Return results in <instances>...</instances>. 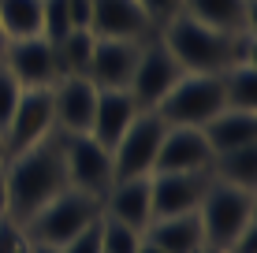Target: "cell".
I'll return each mask as SVG.
<instances>
[{"instance_id": "cell-29", "label": "cell", "mask_w": 257, "mask_h": 253, "mask_svg": "<svg viewBox=\"0 0 257 253\" xmlns=\"http://www.w3.org/2000/svg\"><path fill=\"white\" fill-rule=\"evenodd\" d=\"M138 8L149 15V23H153V26H164L172 15L183 12V0H138Z\"/></svg>"}, {"instance_id": "cell-36", "label": "cell", "mask_w": 257, "mask_h": 253, "mask_svg": "<svg viewBox=\"0 0 257 253\" xmlns=\"http://www.w3.org/2000/svg\"><path fill=\"white\" fill-rule=\"evenodd\" d=\"M8 160V149H4V134H0V164Z\"/></svg>"}, {"instance_id": "cell-16", "label": "cell", "mask_w": 257, "mask_h": 253, "mask_svg": "<svg viewBox=\"0 0 257 253\" xmlns=\"http://www.w3.org/2000/svg\"><path fill=\"white\" fill-rule=\"evenodd\" d=\"M101 212L108 220H119L135 231H146L153 220V205H149V175L142 179H116L101 197Z\"/></svg>"}, {"instance_id": "cell-19", "label": "cell", "mask_w": 257, "mask_h": 253, "mask_svg": "<svg viewBox=\"0 0 257 253\" xmlns=\"http://www.w3.org/2000/svg\"><path fill=\"white\" fill-rule=\"evenodd\" d=\"M209 149L224 153L238 149V145H253L257 142V112H238V108H220L216 116L201 127Z\"/></svg>"}, {"instance_id": "cell-1", "label": "cell", "mask_w": 257, "mask_h": 253, "mask_svg": "<svg viewBox=\"0 0 257 253\" xmlns=\"http://www.w3.org/2000/svg\"><path fill=\"white\" fill-rule=\"evenodd\" d=\"M8 168V220L23 227L38 208H45L56 194L67 190V168H64V149L60 134L52 130L45 142L30 145L23 153H12L4 160Z\"/></svg>"}, {"instance_id": "cell-13", "label": "cell", "mask_w": 257, "mask_h": 253, "mask_svg": "<svg viewBox=\"0 0 257 253\" xmlns=\"http://www.w3.org/2000/svg\"><path fill=\"white\" fill-rule=\"evenodd\" d=\"M138 49L142 41H127V38H97L86 78L97 90H127L131 75L138 64Z\"/></svg>"}, {"instance_id": "cell-12", "label": "cell", "mask_w": 257, "mask_h": 253, "mask_svg": "<svg viewBox=\"0 0 257 253\" xmlns=\"http://www.w3.org/2000/svg\"><path fill=\"white\" fill-rule=\"evenodd\" d=\"M97 86L86 75H60L52 82V116L56 134H90Z\"/></svg>"}, {"instance_id": "cell-5", "label": "cell", "mask_w": 257, "mask_h": 253, "mask_svg": "<svg viewBox=\"0 0 257 253\" xmlns=\"http://www.w3.org/2000/svg\"><path fill=\"white\" fill-rule=\"evenodd\" d=\"M220 108H224L220 75H183L153 112L168 127H205Z\"/></svg>"}, {"instance_id": "cell-8", "label": "cell", "mask_w": 257, "mask_h": 253, "mask_svg": "<svg viewBox=\"0 0 257 253\" xmlns=\"http://www.w3.org/2000/svg\"><path fill=\"white\" fill-rule=\"evenodd\" d=\"M56 130V116H52V86H34V90L19 93V104H15L12 119L4 127V149L8 156L23 153L30 145L45 142V138Z\"/></svg>"}, {"instance_id": "cell-28", "label": "cell", "mask_w": 257, "mask_h": 253, "mask_svg": "<svg viewBox=\"0 0 257 253\" xmlns=\"http://www.w3.org/2000/svg\"><path fill=\"white\" fill-rule=\"evenodd\" d=\"M60 249L64 253H101V216H97L90 227H82L75 238H67Z\"/></svg>"}, {"instance_id": "cell-22", "label": "cell", "mask_w": 257, "mask_h": 253, "mask_svg": "<svg viewBox=\"0 0 257 253\" xmlns=\"http://www.w3.org/2000/svg\"><path fill=\"white\" fill-rule=\"evenodd\" d=\"M224 86V108L257 112V64H227L220 71Z\"/></svg>"}, {"instance_id": "cell-2", "label": "cell", "mask_w": 257, "mask_h": 253, "mask_svg": "<svg viewBox=\"0 0 257 253\" xmlns=\"http://www.w3.org/2000/svg\"><path fill=\"white\" fill-rule=\"evenodd\" d=\"M161 41L187 75H220L231 64V34L212 30V26L190 19L187 12L172 15L161 26Z\"/></svg>"}, {"instance_id": "cell-10", "label": "cell", "mask_w": 257, "mask_h": 253, "mask_svg": "<svg viewBox=\"0 0 257 253\" xmlns=\"http://www.w3.org/2000/svg\"><path fill=\"white\" fill-rule=\"evenodd\" d=\"M4 67L15 75V82L23 90H34V86H52L60 78V64H56V45L38 38H15L8 41L4 49Z\"/></svg>"}, {"instance_id": "cell-7", "label": "cell", "mask_w": 257, "mask_h": 253, "mask_svg": "<svg viewBox=\"0 0 257 253\" xmlns=\"http://www.w3.org/2000/svg\"><path fill=\"white\" fill-rule=\"evenodd\" d=\"M187 75L179 67V60L164 49L161 38H146L138 49V64H135V75L127 82V93L135 97V104L142 112H153L157 104L164 101V93L172 90L179 78Z\"/></svg>"}, {"instance_id": "cell-26", "label": "cell", "mask_w": 257, "mask_h": 253, "mask_svg": "<svg viewBox=\"0 0 257 253\" xmlns=\"http://www.w3.org/2000/svg\"><path fill=\"white\" fill-rule=\"evenodd\" d=\"M71 30L67 19V0H41V38L56 45L60 38Z\"/></svg>"}, {"instance_id": "cell-23", "label": "cell", "mask_w": 257, "mask_h": 253, "mask_svg": "<svg viewBox=\"0 0 257 253\" xmlns=\"http://www.w3.org/2000/svg\"><path fill=\"white\" fill-rule=\"evenodd\" d=\"M93 45H97V34L86 30V26H75L67 30L64 38L56 41V64H60V75H86L90 67V56H93Z\"/></svg>"}, {"instance_id": "cell-33", "label": "cell", "mask_w": 257, "mask_h": 253, "mask_svg": "<svg viewBox=\"0 0 257 253\" xmlns=\"http://www.w3.org/2000/svg\"><path fill=\"white\" fill-rule=\"evenodd\" d=\"M26 246H30V253H64L60 246H49V242H30V238H26Z\"/></svg>"}, {"instance_id": "cell-17", "label": "cell", "mask_w": 257, "mask_h": 253, "mask_svg": "<svg viewBox=\"0 0 257 253\" xmlns=\"http://www.w3.org/2000/svg\"><path fill=\"white\" fill-rule=\"evenodd\" d=\"M138 112L142 108L135 104V97H131L127 90H97L93 119H90V138H93V142H101L104 149H112Z\"/></svg>"}, {"instance_id": "cell-9", "label": "cell", "mask_w": 257, "mask_h": 253, "mask_svg": "<svg viewBox=\"0 0 257 253\" xmlns=\"http://www.w3.org/2000/svg\"><path fill=\"white\" fill-rule=\"evenodd\" d=\"M60 149H64L67 186L104 197V190L112 186V153L90 134H60Z\"/></svg>"}, {"instance_id": "cell-34", "label": "cell", "mask_w": 257, "mask_h": 253, "mask_svg": "<svg viewBox=\"0 0 257 253\" xmlns=\"http://www.w3.org/2000/svg\"><path fill=\"white\" fill-rule=\"evenodd\" d=\"M135 253H164V249H157V246H153V242H146V238H142V246H138Z\"/></svg>"}, {"instance_id": "cell-21", "label": "cell", "mask_w": 257, "mask_h": 253, "mask_svg": "<svg viewBox=\"0 0 257 253\" xmlns=\"http://www.w3.org/2000/svg\"><path fill=\"white\" fill-rule=\"evenodd\" d=\"M209 175L220 179V182H231V186L253 190L257 186V142L253 145H238V149L212 153Z\"/></svg>"}, {"instance_id": "cell-3", "label": "cell", "mask_w": 257, "mask_h": 253, "mask_svg": "<svg viewBox=\"0 0 257 253\" xmlns=\"http://www.w3.org/2000/svg\"><path fill=\"white\" fill-rule=\"evenodd\" d=\"M198 220H201L205 246L224 253L235 234L253 223V190L231 186V182H220L209 175V186L198 205Z\"/></svg>"}, {"instance_id": "cell-11", "label": "cell", "mask_w": 257, "mask_h": 253, "mask_svg": "<svg viewBox=\"0 0 257 253\" xmlns=\"http://www.w3.org/2000/svg\"><path fill=\"white\" fill-rule=\"evenodd\" d=\"M209 186V171H153L149 175V205L157 216L194 212Z\"/></svg>"}, {"instance_id": "cell-24", "label": "cell", "mask_w": 257, "mask_h": 253, "mask_svg": "<svg viewBox=\"0 0 257 253\" xmlns=\"http://www.w3.org/2000/svg\"><path fill=\"white\" fill-rule=\"evenodd\" d=\"M0 30L8 41L41 34V0H0Z\"/></svg>"}, {"instance_id": "cell-6", "label": "cell", "mask_w": 257, "mask_h": 253, "mask_svg": "<svg viewBox=\"0 0 257 253\" xmlns=\"http://www.w3.org/2000/svg\"><path fill=\"white\" fill-rule=\"evenodd\" d=\"M168 123L157 112H138L131 119V127L123 130V138L112 145V182L116 179H142V175H153V164H157V149H161V138H164Z\"/></svg>"}, {"instance_id": "cell-37", "label": "cell", "mask_w": 257, "mask_h": 253, "mask_svg": "<svg viewBox=\"0 0 257 253\" xmlns=\"http://www.w3.org/2000/svg\"><path fill=\"white\" fill-rule=\"evenodd\" d=\"M198 253H220V249H212V246H201V249H198Z\"/></svg>"}, {"instance_id": "cell-31", "label": "cell", "mask_w": 257, "mask_h": 253, "mask_svg": "<svg viewBox=\"0 0 257 253\" xmlns=\"http://www.w3.org/2000/svg\"><path fill=\"white\" fill-rule=\"evenodd\" d=\"M224 253H257V223H250V227L238 231Z\"/></svg>"}, {"instance_id": "cell-32", "label": "cell", "mask_w": 257, "mask_h": 253, "mask_svg": "<svg viewBox=\"0 0 257 253\" xmlns=\"http://www.w3.org/2000/svg\"><path fill=\"white\" fill-rule=\"evenodd\" d=\"M8 216V168L0 164V220Z\"/></svg>"}, {"instance_id": "cell-27", "label": "cell", "mask_w": 257, "mask_h": 253, "mask_svg": "<svg viewBox=\"0 0 257 253\" xmlns=\"http://www.w3.org/2000/svg\"><path fill=\"white\" fill-rule=\"evenodd\" d=\"M19 93H23V86L15 82V75L8 71L4 60H0V134H4V127H8V119H12L15 104H19Z\"/></svg>"}, {"instance_id": "cell-20", "label": "cell", "mask_w": 257, "mask_h": 253, "mask_svg": "<svg viewBox=\"0 0 257 253\" xmlns=\"http://www.w3.org/2000/svg\"><path fill=\"white\" fill-rule=\"evenodd\" d=\"M183 12L224 34L253 26V0H183Z\"/></svg>"}, {"instance_id": "cell-18", "label": "cell", "mask_w": 257, "mask_h": 253, "mask_svg": "<svg viewBox=\"0 0 257 253\" xmlns=\"http://www.w3.org/2000/svg\"><path fill=\"white\" fill-rule=\"evenodd\" d=\"M142 238L153 242V246L164 249V253H198L205 246L198 208H194V212H179V216H157V220H149V227L142 231Z\"/></svg>"}, {"instance_id": "cell-14", "label": "cell", "mask_w": 257, "mask_h": 253, "mask_svg": "<svg viewBox=\"0 0 257 253\" xmlns=\"http://www.w3.org/2000/svg\"><path fill=\"white\" fill-rule=\"evenodd\" d=\"M212 149L201 127H168L157 149L153 171H209Z\"/></svg>"}, {"instance_id": "cell-30", "label": "cell", "mask_w": 257, "mask_h": 253, "mask_svg": "<svg viewBox=\"0 0 257 253\" xmlns=\"http://www.w3.org/2000/svg\"><path fill=\"white\" fill-rule=\"evenodd\" d=\"M23 242H26V234H23V227L15 220H0V253H19L23 249Z\"/></svg>"}, {"instance_id": "cell-15", "label": "cell", "mask_w": 257, "mask_h": 253, "mask_svg": "<svg viewBox=\"0 0 257 253\" xmlns=\"http://www.w3.org/2000/svg\"><path fill=\"white\" fill-rule=\"evenodd\" d=\"M90 30L97 38H127V41H146L157 30L149 15L138 8V0H93Z\"/></svg>"}, {"instance_id": "cell-35", "label": "cell", "mask_w": 257, "mask_h": 253, "mask_svg": "<svg viewBox=\"0 0 257 253\" xmlns=\"http://www.w3.org/2000/svg\"><path fill=\"white\" fill-rule=\"evenodd\" d=\"M4 49H8V34L0 30V60H4Z\"/></svg>"}, {"instance_id": "cell-25", "label": "cell", "mask_w": 257, "mask_h": 253, "mask_svg": "<svg viewBox=\"0 0 257 253\" xmlns=\"http://www.w3.org/2000/svg\"><path fill=\"white\" fill-rule=\"evenodd\" d=\"M138 246H142V231L119 220H108L101 212V253H135Z\"/></svg>"}, {"instance_id": "cell-4", "label": "cell", "mask_w": 257, "mask_h": 253, "mask_svg": "<svg viewBox=\"0 0 257 253\" xmlns=\"http://www.w3.org/2000/svg\"><path fill=\"white\" fill-rule=\"evenodd\" d=\"M101 216V197L97 194H86V190H75L67 186L64 194H56L45 208L30 216L23 223V234L30 242H49V246H64L67 238H75L82 227Z\"/></svg>"}]
</instances>
